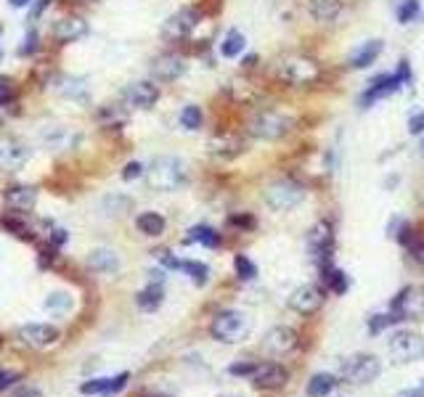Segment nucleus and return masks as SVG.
Masks as SVG:
<instances>
[{
    "instance_id": "nucleus-37",
    "label": "nucleus",
    "mask_w": 424,
    "mask_h": 397,
    "mask_svg": "<svg viewBox=\"0 0 424 397\" xmlns=\"http://www.w3.org/2000/svg\"><path fill=\"white\" fill-rule=\"evenodd\" d=\"M37 40H40V37H37V32L30 30L27 35H24V40H21V48H19V53H21V56H32V53L40 48V43H37Z\"/></svg>"
},
{
    "instance_id": "nucleus-54",
    "label": "nucleus",
    "mask_w": 424,
    "mask_h": 397,
    "mask_svg": "<svg viewBox=\"0 0 424 397\" xmlns=\"http://www.w3.org/2000/svg\"><path fill=\"white\" fill-rule=\"evenodd\" d=\"M0 56H3V53H0Z\"/></svg>"
},
{
    "instance_id": "nucleus-15",
    "label": "nucleus",
    "mask_w": 424,
    "mask_h": 397,
    "mask_svg": "<svg viewBox=\"0 0 424 397\" xmlns=\"http://www.w3.org/2000/svg\"><path fill=\"white\" fill-rule=\"evenodd\" d=\"M157 101H159V88H157L154 82H149V80L133 82L130 88L125 90V103H127V106H136V109H152Z\"/></svg>"
},
{
    "instance_id": "nucleus-49",
    "label": "nucleus",
    "mask_w": 424,
    "mask_h": 397,
    "mask_svg": "<svg viewBox=\"0 0 424 397\" xmlns=\"http://www.w3.org/2000/svg\"><path fill=\"white\" fill-rule=\"evenodd\" d=\"M48 6H51V0H40V3H37V6L32 8V14H30V19H32V21H35L37 16L43 14V11H46V8H48Z\"/></svg>"
},
{
    "instance_id": "nucleus-1",
    "label": "nucleus",
    "mask_w": 424,
    "mask_h": 397,
    "mask_svg": "<svg viewBox=\"0 0 424 397\" xmlns=\"http://www.w3.org/2000/svg\"><path fill=\"white\" fill-rule=\"evenodd\" d=\"M276 74L287 85L305 88V85H313L321 77V64L313 56H305V53H287V56L276 61Z\"/></svg>"
},
{
    "instance_id": "nucleus-47",
    "label": "nucleus",
    "mask_w": 424,
    "mask_h": 397,
    "mask_svg": "<svg viewBox=\"0 0 424 397\" xmlns=\"http://www.w3.org/2000/svg\"><path fill=\"white\" fill-rule=\"evenodd\" d=\"M14 397H43L40 389H35V387H21V389H16Z\"/></svg>"
},
{
    "instance_id": "nucleus-4",
    "label": "nucleus",
    "mask_w": 424,
    "mask_h": 397,
    "mask_svg": "<svg viewBox=\"0 0 424 397\" xmlns=\"http://www.w3.org/2000/svg\"><path fill=\"white\" fill-rule=\"evenodd\" d=\"M210 334L223 344H236L249 334V318L242 310H223L212 318Z\"/></svg>"
},
{
    "instance_id": "nucleus-25",
    "label": "nucleus",
    "mask_w": 424,
    "mask_h": 397,
    "mask_svg": "<svg viewBox=\"0 0 424 397\" xmlns=\"http://www.w3.org/2000/svg\"><path fill=\"white\" fill-rule=\"evenodd\" d=\"M59 93L75 103H85L91 98V88H88V82L82 77H64L59 85Z\"/></svg>"
},
{
    "instance_id": "nucleus-6",
    "label": "nucleus",
    "mask_w": 424,
    "mask_h": 397,
    "mask_svg": "<svg viewBox=\"0 0 424 397\" xmlns=\"http://www.w3.org/2000/svg\"><path fill=\"white\" fill-rule=\"evenodd\" d=\"M263 199H265V204L271 206L273 212H289L297 204H303L305 188L292 177H281V180H273L271 186L265 188Z\"/></svg>"
},
{
    "instance_id": "nucleus-50",
    "label": "nucleus",
    "mask_w": 424,
    "mask_h": 397,
    "mask_svg": "<svg viewBox=\"0 0 424 397\" xmlns=\"http://www.w3.org/2000/svg\"><path fill=\"white\" fill-rule=\"evenodd\" d=\"M8 3H11L14 8H27V6H30L32 0H8Z\"/></svg>"
},
{
    "instance_id": "nucleus-7",
    "label": "nucleus",
    "mask_w": 424,
    "mask_h": 397,
    "mask_svg": "<svg viewBox=\"0 0 424 397\" xmlns=\"http://www.w3.org/2000/svg\"><path fill=\"white\" fill-rule=\"evenodd\" d=\"M379 373H382V360H379L377 355H369V353L353 355L339 368L342 382L348 384H371Z\"/></svg>"
},
{
    "instance_id": "nucleus-16",
    "label": "nucleus",
    "mask_w": 424,
    "mask_h": 397,
    "mask_svg": "<svg viewBox=\"0 0 424 397\" xmlns=\"http://www.w3.org/2000/svg\"><path fill=\"white\" fill-rule=\"evenodd\" d=\"M289 373L284 366H279V363H258V371L252 373V382L258 389H281L284 384H287Z\"/></svg>"
},
{
    "instance_id": "nucleus-46",
    "label": "nucleus",
    "mask_w": 424,
    "mask_h": 397,
    "mask_svg": "<svg viewBox=\"0 0 424 397\" xmlns=\"http://www.w3.org/2000/svg\"><path fill=\"white\" fill-rule=\"evenodd\" d=\"M157 257H159V263H162V265H167V267H173V270H181V260H175V257H170V252H159Z\"/></svg>"
},
{
    "instance_id": "nucleus-26",
    "label": "nucleus",
    "mask_w": 424,
    "mask_h": 397,
    "mask_svg": "<svg viewBox=\"0 0 424 397\" xmlns=\"http://www.w3.org/2000/svg\"><path fill=\"white\" fill-rule=\"evenodd\" d=\"M136 302H138V308H141V310L154 312V310L165 302V289H162V283H159V281L154 283V281H152L146 289H141V292H138Z\"/></svg>"
},
{
    "instance_id": "nucleus-10",
    "label": "nucleus",
    "mask_w": 424,
    "mask_h": 397,
    "mask_svg": "<svg viewBox=\"0 0 424 397\" xmlns=\"http://www.w3.org/2000/svg\"><path fill=\"white\" fill-rule=\"evenodd\" d=\"M324 302H326V292L318 283H303L289 297V308L300 315H313L324 308Z\"/></svg>"
},
{
    "instance_id": "nucleus-2",
    "label": "nucleus",
    "mask_w": 424,
    "mask_h": 397,
    "mask_svg": "<svg viewBox=\"0 0 424 397\" xmlns=\"http://www.w3.org/2000/svg\"><path fill=\"white\" fill-rule=\"evenodd\" d=\"M294 127V119L279 109H263L249 122V132L260 141H281Z\"/></svg>"
},
{
    "instance_id": "nucleus-29",
    "label": "nucleus",
    "mask_w": 424,
    "mask_h": 397,
    "mask_svg": "<svg viewBox=\"0 0 424 397\" xmlns=\"http://www.w3.org/2000/svg\"><path fill=\"white\" fill-rule=\"evenodd\" d=\"M244 48H247V37H244L239 30H231V32H226V37H223V43H220V56H223V59H236Z\"/></svg>"
},
{
    "instance_id": "nucleus-32",
    "label": "nucleus",
    "mask_w": 424,
    "mask_h": 397,
    "mask_svg": "<svg viewBox=\"0 0 424 397\" xmlns=\"http://www.w3.org/2000/svg\"><path fill=\"white\" fill-rule=\"evenodd\" d=\"M181 270H186L197 286H204L207 281H210V267L204 263H197V260H183L181 263Z\"/></svg>"
},
{
    "instance_id": "nucleus-42",
    "label": "nucleus",
    "mask_w": 424,
    "mask_h": 397,
    "mask_svg": "<svg viewBox=\"0 0 424 397\" xmlns=\"http://www.w3.org/2000/svg\"><path fill=\"white\" fill-rule=\"evenodd\" d=\"M46 305L51 310H64V308H69V297H67V294H51Z\"/></svg>"
},
{
    "instance_id": "nucleus-18",
    "label": "nucleus",
    "mask_w": 424,
    "mask_h": 397,
    "mask_svg": "<svg viewBox=\"0 0 424 397\" xmlns=\"http://www.w3.org/2000/svg\"><path fill=\"white\" fill-rule=\"evenodd\" d=\"M183 72H186V61H183V56H175V53L159 56L152 64V74L157 82H175L178 77H183Z\"/></svg>"
},
{
    "instance_id": "nucleus-40",
    "label": "nucleus",
    "mask_w": 424,
    "mask_h": 397,
    "mask_svg": "<svg viewBox=\"0 0 424 397\" xmlns=\"http://www.w3.org/2000/svg\"><path fill=\"white\" fill-rule=\"evenodd\" d=\"M11 96H14V82L8 77H0V106L11 101Z\"/></svg>"
},
{
    "instance_id": "nucleus-14",
    "label": "nucleus",
    "mask_w": 424,
    "mask_h": 397,
    "mask_svg": "<svg viewBox=\"0 0 424 397\" xmlns=\"http://www.w3.org/2000/svg\"><path fill=\"white\" fill-rule=\"evenodd\" d=\"M19 342L27 344V347H35V350H43V347H51L56 339H59V328L48 324H27L19 328Z\"/></svg>"
},
{
    "instance_id": "nucleus-8",
    "label": "nucleus",
    "mask_w": 424,
    "mask_h": 397,
    "mask_svg": "<svg viewBox=\"0 0 424 397\" xmlns=\"http://www.w3.org/2000/svg\"><path fill=\"white\" fill-rule=\"evenodd\" d=\"M390 312L400 321H422L424 318V283L403 286L390 302Z\"/></svg>"
},
{
    "instance_id": "nucleus-11",
    "label": "nucleus",
    "mask_w": 424,
    "mask_h": 397,
    "mask_svg": "<svg viewBox=\"0 0 424 397\" xmlns=\"http://www.w3.org/2000/svg\"><path fill=\"white\" fill-rule=\"evenodd\" d=\"M27 159H30V146L21 138H16V135L0 138V170H6V173L21 170Z\"/></svg>"
},
{
    "instance_id": "nucleus-13",
    "label": "nucleus",
    "mask_w": 424,
    "mask_h": 397,
    "mask_svg": "<svg viewBox=\"0 0 424 397\" xmlns=\"http://www.w3.org/2000/svg\"><path fill=\"white\" fill-rule=\"evenodd\" d=\"M403 88V82H400V77L395 72H387V74H377L366 90L361 93V109H369V106H374L377 101L382 98H387V96H393L398 90Z\"/></svg>"
},
{
    "instance_id": "nucleus-27",
    "label": "nucleus",
    "mask_w": 424,
    "mask_h": 397,
    "mask_svg": "<svg viewBox=\"0 0 424 397\" xmlns=\"http://www.w3.org/2000/svg\"><path fill=\"white\" fill-rule=\"evenodd\" d=\"M337 384H339V379L334 373H316V376H310L305 392H308V397H326L332 395V389Z\"/></svg>"
},
{
    "instance_id": "nucleus-45",
    "label": "nucleus",
    "mask_w": 424,
    "mask_h": 397,
    "mask_svg": "<svg viewBox=\"0 0 424 397\" xmlns=\"http://www.w3.org/2000/svg\"><path fill=\"white\" fill-rule=\"evenodd\" d=\"M231 222L239 225V228H244V231H247V228H255V218H252V215H236V218H231Z\"/></svg>"
},
{
    "instance_id": "nucleus-12",
    "label": "nucleus",
    "mask_w": 424,
    "mask_h": 397,
    "mask_svg": "<svg viewBox=\"0 0 424 397\" xmlns=\"http://www.w3.org/2000/svg\"><path fill=\"white\" fill-rule=\"evenodd\" d=\"M199 21H202V11H199L197 6H186L178 14H173L167 19L162 35H165L167 40H181V37H186V35H191V32L197 30Z\"/></svg>"
},
{
    "instance_id": "nucleus-23",
    "label": "nucleus",
    "mask_w": 424,
    "mask_h": 397,
    "mask_svg": "<svg viewBox=\"0 0 424 397\" xmlns=\"http://www.w3.org/2000/svg\"><path fill=\"white\" fill-rule=\"evenodd\" d=\"M88 267L93 273H117L120 270V254L114 249H93L88 254Z\"/></svg>"
},
{
    "instance_id": "nucleus-9",
    "label": "nucleus",
    "mask_w": 424,
    "mask_h": 397,
    "mask_svg": "<svg viewBox=\"0 0 424 397\" xmlns=\"http://www.w3.org/2000/svg\"><path fill=\"white\" fill-rule=\"evenodd\" d=\"M387 347L398 363H411V360L424 358V337L416 331H395Z\"/></svg>"
},
{
    "instance_id": "nucleus-35",
    "label": "nucleus",
    "mask_w": 424,
    "mask_h": 397,
    "mask_svg": "<svg viewBox=\"0 0 424 397\" xmlns=\"http://www.w3.org/2000/svg\"><path fill=\"white\" fill-rule=\"evenodd\" d=\"M233 267H236V276L242 281H252L258 276V265L252 263L247 254H236L233 257Z\"/></svg>"
},
{
    "instance_id": "nucleus-21",
    "label": "nucleus",
    "mask_w": 424,
    "mask_h": 397,
    "mask_svg": "<svg viewBox=\"0 0 424 397\" xmlns=\"http://www.w3.org/2000/svg\"><path fill=\"white\" fill-rule=\"evenodd\" d=\"M6 206H11L14 212H32L37 204V191L32 186H14L3 193Z\"/></svg>"
},
{
    "instance_id": "nucleus-39",
    "label": "nucleus",
    "mask_w": 424,
    "mask_h": 397,
    "mask_svg": "<svg viewBox=\"0 0 424 397\" xmlns=\"http://www.w3.org/2000/svg\"><path fill=\"white\" fill-rule=\"evenodd\" d=\"M395 74L400 77V82H403V85H411V82H414V74H411L409 59H400V61H398V69H395Z\"/></svg>"
},
{
    "instance_id": "nucleus-36",
    "label": "nucleus",
    "mask_w": 424,
    "mask_h": 397,
    "mask_svg": "<svg viewBox=\"0 0 424 397\" xmlns=\"http://www.w3.org/2000/svg\"><path fill=\"white\" fill-rule=\"evenodd\" d=\"M400 318L395 315V312H390V315H371V321H369V331L371 334H379V331H385L387 326H393L398 324Z\"/></svg>"
},
{
    "instance_id": "nucleus-3",
    "label": "nucleus",
    "mask_w": 424,
    "mask_h": 397,
    "mask_svg": "<svg viewBox=\"0 0 424 397\" xmlns=\"http://www.w3.org/2000/svg\"><path fill=\"white\" fill-rule=\"evenodd\" d=\"M149 183L157 191H175L186 183V164L178 157H157L149 167Z\"/></svg>"
},
{
    "instance_id": "nucleus-5",
    "label": "nucleus",
    "mask_w": 424,
    "mask_h": 397,
    "mask_svg": "<svg viewBox=\"0 0 424 397\" xmlns=\"http://www.w3.org/2000/svg\"><path fill=\"white\" fill-rule=\"evenodd\" d=\"M308 252L313 257L316 267L324 273L326 267H332L334 257V225L329 220H318L308 231Z\"/></svg>"
},
{
    "instance_id": "nucleus-34",
    "label": "nucleus",
    "mask_w": 424,
    "mask_h": 397,
    "mask_svg": "<svg viewBox=\"0 0 424 397\" xmlns=\"http://www.w3.org/2000/svg\"><path fill=\"white\" fill-rule=\"evenodd\" d=\"M419 11H422V0H403V3L398 6L395 16H398L400 24H411V21H416Z\"/></svg>"
},
{
    "instance_id": "nucleus-31",
    "label": "nucleus",
    "mask_w": 424,
    "mask_h": 397,
    "mask_svg": "<svg viewBox=\"0 0 424 397\" xmlns=\"http://www.w3.org/2000/svg\"><path fill=\"white\" fill-rule=\"evenodd\" d=\"M324 283L332 289V294H345L348 292V286H350V279L345 276V270H339V267H326L324 270Z\"/></svg>"
},
{
    "instance_id": "nucleus-20",
    "label": "nucleus",
    "mask_w": 424,
    "mask_h": 397,
    "mask_svg": "<svg viewBox=\"0 0 424 397\" xmlns=\"http://www.w3.org/2000/svg\"><path fill=\"white\" fill-rule=\"evenodd\" d=\"M382 51H385V43H382V40H366V43H361L353 53H350L348 67L350 69H369V67L382 56Z\"/></svg>"
},
{
    "instance_id": "nucleus-53",
    "label": "nucleus",
    "mask_w": 424,
    "mask_h": 397,
    "mask_svg": "<svg viewBox=\"0 0 424 397\" xmlns=\"http://www.w3.org/2000/svg\"><path fill=\"white\" fill-rule=\"evenodd\" d=\"M226 397H231V395H226Z\"/></svg>"
},
{
    "instance_id": "nucleus-43",
    "label": "nucleus",
    "mask_w": 424,
    "mask_h": 397,
    "mask_svg": "<svg viewBox=\"0 0 424 397\" xmlns=\"http://www.w3.org/2000/svg\"><path fill=\"white\" fill-rule=\"evenodd\" d=\"M409 132H411V135H419V132H424V112H416V114L409 119Z\"/></svg>"
},
{
    "instance_id": "nucleus-48",
    "label": "nucleus",
    "mask_w": 424,
    "mask_h": 397,
    "mask_svg": "<svg viewBox=\"0 0 424 397\" xmlns=\"http://www.w3.org/2000/svg\"><path fill=\"white\" fill-rule=\"evenodd\" d=\"M395 397H424V384L414 387V389H403V392H398Z\"/></svg>"
},
{
    "instance_id": "nucleus-22",
    "label": "nucleus",
    "mask_w": 424,
    "mask_h": 397,
    "mask_svg": "<svg viewBox=\"0 0 424 397\" xmlns=\"http://www.w3.org/2000/svg\"><path fill=\"white\" fill-rule=\"evenodd\" d=\"M85 32H88V24L82 19H77V16H67V19H59L53 24V37L59 43H75Z\"/></svg>"
},
{
    "instance_id": "nucleus-38",
    "label": "nucleus",
    "mask_w": 424,
    "mask_h": 397,
    "mask_svg": "<svg viewBox=\"0 0 424 397\" xmlns=\"http://www.w3.org/2000/svg\"><path fill=\"white\" fill-rule=\"evenodd\" d=\"M255 371H258V363H233V366L228 368V373H233V376H249V379H252Z\"/></svg>"
},
{
    "instance_id": "nucleus-41",
    "label": "nucleus",
    "mask_w": 424,
    "mask_h": 397,
    "mask_svg": "<svg viewBox=\"0 0 424 397\" xmlns=\"http://www.w3.org/2000/svg\"><path fill=\"white\" fill-rule=\"evenodd\" d=\"M143 175V164L141 162H130V164H125V170H122V177L125 180H136V177Z\"/></svg>"
},
{
    "instance_id": "nucleus-24",
    "label": "nucleus",
    "mask_w": 424,
    "mask_h": 397,
    "mask_svg": "<svg viewBox=\"0 0 424 397\" xmlns=\"http://www.w3.org/2000/svg\"><path fill=\"white\" fill-rule=\"evenodd\" d=\"M127 373H117L114 379H93V382H85L80 387L82 395H109V392H120L122 387L127 384Z\"/></svg>"
},
{
    "instance_id": "nucleus-51",
    "label": "nucleus",
    "mask_w": 424,
    "mask_h": 397,
    "mask_svg": "<svg viewBox=\"0 0 424 397\" xmlns=\"http://www.w3.org/2000/svg\"><path fill=\"white\" fill-rule=\"evenodd\" d=\"M422 157H424V143H422Z\"/></svg>"
},
{
    "instance_id": "nucleus-44",
    "label": "nucleus",
    "mask_w": 424,
    "mask_h": 397,
    "mask_svg": "<svg viewBox=\"0 0 424 397\" xmlns=\"http://www.w3.org/2000/svg\"><path fill=\"white\" fill-rule=\"evenodd\" d=\"M14 382H19V373H16V371H0V392H3L6 387H11Z\"/></svg>"
},
{
    "instance_id": "nucleus-52",
    "label": "nucleus",
    "mask_w": 424,
    "mask_h": 397,
    "mask_svg": "<svg viewBox=\"0 0 424 397\" xmlns=\"http://www.w3.org/2000/svg\"><path fill=\"white\" fill-rule=\"evenodd\" d=\"M0 32H3V27H0Z\"/></svg>"
},
{
    "instance_id": "nucleus-30",
    "label": "nucleus",
    "mask_w": 424,
    "mask_h": 397,
    "mask_svg": "<svg viewBox=\"0 0 424 397\" xmlns=\"http://www.w3.org/2000/svg\"><path fill=\"white\" fill-rule=\"evenodd\" d=\"M186 241L188 244H204V247H218L220 244V233L215 231V228H210V225H194L191 231H188V236H186Z\"/></svg>"
},
{
    "instance_id": "nucleus-33",
    "label": "nucleus",
    "mask_w": 424,
    "mask_h": 397,
    "mask_svg": "<svg viewBox=\"0 0 424 397\" xmlns=\"http://www.w3.org/2000/svg\"><path fill=\"white\" fill-rule=\"evenodd\" d=\"M202 122H204V114H202V109H199L197 103H188V106H183L181 125L186 127V130H199V127H202Z\"/></svg>"
},
{
    "instance_id": "nucleus-17",
    "label": "nucleus",
    "mask_w": 424,
    "mask_h": 397,
    "mask_svg": "<svg viewBox=\"0 0 424 397\" xmlns=\"http://www.w3.org/2000/svg\"><path fill=\"white\" fill-rule=\"evenodd\" d=\"M308 14L316 24H334L345 14V0H308Z\"/></svg>"
},
{
    "instance_id": "nucleus-19",
    "label": "nucleus",
    "mask_w": 424,
    "mask_h": 397,
    "mask_svg": "<svg viewBox=\"0 0 424 397\" xmlns=\"http://www.w3.org/2000/svg\"><path fill=\"white\" fill-rule=\"evenodd\" d=\"M294 347H297V331L289 326H276L265 334V350H271V353L284 355Z\"/></svg>"
},
{
    "instance_id": "nucleus-28",
    "label": "nucleus",
    "mask_w": 424,
    "mask_h": 397,
    "mask_svg": "<svg viewBox=\"0 0 424 397\" xmlns=\"http://www.w3.org/2000/svg\"><path fill=\"white\" fill-rule=\"evenodd\" d=\"M165 218L159 212H141L136 218V228L143 236H162L165 233Z\"/></svg>"
}]
</instances>
